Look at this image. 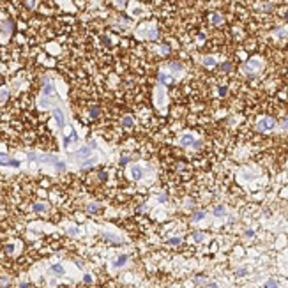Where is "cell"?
I'll return each mask as SVG.
<instances>
[{
	"label": "cell",
	"mask_w": 288,
	"mask_h": 288,
	"mask_svg": "<svg viewBox=\"0 0 288 288\" xmlns=\"http://www.w3.org/2000/svg\"><path fill=\"white\" fill-rule=\"evenodd\" d=\"M276 126V120L272 118V117H262L258 122H256V129L260 131V133H265V131H270L272 127Z\"/></svg>",
	"instance_id": "cell-1"
},
{
	"label": "cell",
	"mask_w": 288,
	"mask_h": 288,
	"mask_svg": "<svg viewBox=\"0 0 288 288\" xmlns=\"http://www.w3.org/2000/svg\"><path fill=\"white\" fill-rule=\"evenodd\" d=\"M0 164H2V166H14V168H18L19 161L9 157V156H5V154H0Z\"/></svg>",
	"instance_id": "cell-2"
},
{
	"label": "cell",
	"mask_w": 288,
	"mask_h": 288,
	"mask_svg": "<svg viewBox=\"0 0 288 288\" xmlns=\"http://www.w3.org/2000/svg\"><path fill=\"white\" fill-rule=\"evenodd\" d=\"M194 141H196V140H194V136H193L191 133H186V135L180 136V141H179V143H180L182 147H189V145L193 147V145H194Z\"/></svg>",
	"instance_id": "cell-3"
},
{
	"label": "cell",
	"mask_w": 288,
	"mask_h": 288,
	"mask_svg": "<svg viewBox=\"0 0 288 288\" xmlns=\"http://www.w3.org/2000/svg\"><path fill=\"white\" fill-rule=\"evenodd\" d=\"M53 117H55V120H57V124L60 126V127L65 124V122H64V113H62L60 108H55V110H53Z\"/></svg>",
	"instance_id": "cell-4"
},
{
	"label": "cell",
	"mask_w": 288,
	"mask_h": 288,
	"mask_svg": "<svg viewBox=\"0 0 288 288\" xmlns=\"http://www.w3.org/2000/svg\"><path fill=\"white\" fill-rule=\"evenodd\" d=\"M256 69H260V62L253 58V60H249V62H248V65H246V71H249V73H251V71H256Z\"/></svg>",
	"instance_id": "cell-5"
},
{
	"label": "cell",
	"mask_w": 288,
	"mask_h": 288,
	"mask_svg": "<svg viewBox=\"0 0 288 288\" xmlns=\"http://www.w3.org/2000/svg\"><path fill=\"white\" fill-rule=\"evenodd\" d=\"M127 255H120L118 258H117L115 262H113V267H122V265H126V262H127Z\"/></svg>",
	"instance_id": "cell-6"
},
{
	"label": "cell",
	"mask_w": 288,
	"mask_h": 288,
	"mask_svg": "<svg viewBox=\"0 0 288 288\" xmlns=\"http://www.w3.org/2000/svg\"><path fill=\"white\" fill-rule=\"evenodd\" d=\"M50 272H51V274H58V276H62V274H64V267H62L60 263H55V265H51V267H50Z\"/></svg>",
	"instance_id": "cell-7"
},
{
	"label": "cell",
	"mask_w": 288,
	"mask_h": 288,
	"mask_svg": "<svg viewBox=\"0 0 288 288\" xmlns=\"http://www.w3.org/2000/svg\"><path fill=\"white\" fill-rule=\"evenodd\" d=\"M211 21L214 23V25H221V23H223V16H221L219 13H212V14H211Z\"/></svg>",
	"instance_id": "cell-8"
},
{
	"label": "cell",
	"mask_w": 288,
	"mask_h": 288,
	"mask_svg": "<svg viewBox=\"0 0 288 288\" xmlns=\"http://www.w3.org/2000/svg\"><path fill=\"white\" fill-rule=\"evenodd\" d=\"M131 175H133V179H141L143 170H141L140 166H133V168H131Z\"/></svg>",
	"instance_id": "cell-9"
},
{
	"label": "cell",
	"mask_w": 288,
	"mask_h": 288,
	"mask_svg": "<svg viewBox=\"0 0 288 288\" xmlns=\"http://www.w3.org/2000/svg\"><path fill=\"white\" fill-rule=\"evenodd\" d=\"M103 237H104L106 240H110V242H117V244H118V242H122V239H120V237H115V235H112V233H103Z\"/></svg>",
	"instance_id": "cell-10"
},
{
	"label": "cell",
	"mask_w": 288,
	"mask_h": 288,
	"mask_svg": "<svg viewBox=\"0 0 288 288\" xmlns=\"http://www.w3.org/2000/svg\"><path fill=\"white\" fill-rule=\"evenodd\" d=\"M205 216H207V214H205V211H196V212H193V221H202Z\"/></svg>",
	"instance_id": "cell-11"
},
{
	"label": "cell",
	"mask_w": 288,
	"mask_h": 288,
	"mask_svg": "<svg viewBox=\"0 0 288 288\" xmlns=\"http://www.w3.org/2000/svg\"><path fill=\"white\" fill-rule=\"evenodd\" d=\"M133 124H135L133 117L127 115V117H124V118H122V126H124V127H133Z\"/></svg>",
	"instance_id": "cell-12"
},
{
	"label": "cell",
	"mask_w": 288,
	"mask_h": 288,
	"mask_svg": "<svg viewBox=\"0 0 288 288\" xmlns=\"http://www.w3.org/2000/svg\"><path fill=\"white\" fill-rule=\"evenodd\" d=\"M225 214H226V209H225L223 205H217V207L214 209V216H216V217H221V216H225Z\"/></svg>",
	"instance_id": "cell-13"
},
{
	"label": "cell",
	"mask_w": 288,
	"mask_h": 288,
	"mask_svg": "<svg viewBox=\"0 0 288 288\" xmlns=\"http://www.w3.org/2000/svg\"><path fill=\"white\" fill-rule=\"evenodd\" d=\"M203 65H205V67H214V65H216V58L214 57H205L203 58Z\"/></svg>",
	"instance_id": "cell-14"
},
{
	"label": "cell",
	"mask_w": 288,
	"mask_h": 288,
	"mask_svg": "<svg viewBox=\"0 0 288 288\" xmlns=\"http://www.w3.org/2000/svg\"><path fill=\"white\" fill-rule=\"evenodd\" d=\"M89 154H90V149H81V150H78L73 157H87Z\"/></svg>",
	"instance_id": "cell-15"
},
{
	"label": "cell",
	"mask_w": 288,
	"mask_h": 288,
	"mask_svg": "<svg viewBox=\"0 0 288 288\" xmlns=\"http://www.w3.org/2000/svg\"><path fill=\"white\" fill-rule=\"evenodd\" d=\"M203 239H205V235H203L202 231H194V233H193V240H194V242H202Z\"/></svg>",
	"instance_id": "cell-16"
},
{
	"label": "cell",
	"mask_w": 288,
	"mask_h": 288,
	"mask_svg": "<svg viewBox=\"0 0 288 288\" xmlns=\"http://www.w3.org/2000/svg\"><path fill=\"white\" fill-rule=\"evenodd\" d=\"M42 94H44V96H51V94H53V85H51V83H46Z\"/></svg>",
	"instance_id": "cell-17"
},
{
	"label": "cell",
	"mask_w": 288,
	"mask_h": 288,
	"mask_svg": "<svg viewBox=\"0 0 288 288\" xmlns=\"http://www.w3.org/2000/svg\"><path fill=\"white\" fill-rule=\"evenodd\" d=\"M94 163H96V157H89V159H85V161H83L81 168H89V166H92Z\"/></svg>",
	"instance_id": "cell-18"
},
{
	"label": "cell",
	"mask_w": 288,
	"mask_h": 288,
	"mask_svg": "<svg viewBox=\"0 0 288 288\" xmlns=\"http://www.w3.org/2000/svg\"><path fill=\"white\" fill-rule=\"evenodd\" d=\"M265 288H279V283H278L276 279H269V281L265 283Z\"/></svg>",
	"instance_id": "cell-19"
},
{
	"label": "cell",
	"mask_w": 288,
	"mask_h": 288,
	"mask_svg": "<svg viewBox=\"0 0 288 288\" xmlns=\"http://www.w3.org/2000/svg\"><path fill=\"white\" fill-rule=\"evenodd\" d=\"M219 67H221V71H223V73H228V71H231V64H230V62H223Z\"/></svg>",
	"instance_id": "cell-20"
},
{
	"label": "cell",
	"mask_w": 288,
	"mask_h": 288,
	"mask_svg": "<svg viewBox=\"0 0 288 288\" xmlns=\"http://www.w3.org/2000/svg\"><path fill=\"white\" fill-rule=\"evenodd\" d=\"M170 69H172L173 73H179V71H182V65L177 64V62H172V64H170Z\"/></svg>",
	"instance_id": "cell-21"
},
{
	"label": "cell",
	"mask_w": 288,
	"mask_h": 288,
	"mask_svg": "<svg viewBox=\"0 0 288 288\" xmlns=\"http://www.w3.org/2000/svg\"><path fill=\"white\" fill-rule=\"evenodd\" d=\"M46 209H48V207H46L44 203H36V205H34V211L36 212H44Z\"/></svg>",
	"instance_id": "cell-22"
},
{
	"label": "cell",
	"mask_w": 288,
	"mask_h": 288,
	"mask_svg": "<svg viewBox=\"0 0 288 288\" xmlns=\"http://www.w3.org/2000/svg\"><path fill=\"white\" fill-rule=\"evenodd\" d=\"M194 283H196V285H203V283L207 285V279H205L203 276H196V278H194Z\"/></svg>",
	"instance_id": "cell-23"
},
{
	"label": "cell",
	"mask_w": 288,
	"mask_h": 288,
	"mask_svg": "<svg viewBox=\"0 0 288 288\" xmlns=\"http://www.w3.org/2000/svg\"><path fill=\"white\" fill-rule=\"evenodd\" d=\"M235 274H237L239 278H242V276H246V274H248V269H246V267H242V269H237V272H235Z\"/></svg>",
	"instance_id": "cell-24"
},
{
	"label": "cell",
	"mask_w": 288,
	"mask_h": 288,
	"mask_svg": "<svg viewBox=\"0 0 288 288\" xmlns=\"http://www.w3.org/2000/svg\"><path fill=\"white\" fill-rule=\"evenodd\" d=\"M159 80H161L163 83H170V76H168V74H163V73H161V74H159Z\"/></svg>",
	"instance_id": "cell-25"
},
{
	"label": "cell",
	"mask_w": 288,
	"mask_h": 288,
	"mask_svg": "<svg viewBox=\"0 0 288 288\" xmlns=\"http://www.w3.org/2000/svg\"><path fill=\"white\" fill-rule=\"evenodd\" d=\"M226 92H228V89H226V87H219V96H221V97L226 96Z\"/></svg>",
	"instance_id": "cell-26"
},
{
	"label": "cell",
	"mask_w": 288,
	"mask_h": 288,
	"mask_svg": "<svg viewBox=\"0 0 288 288\" xmlns=\"http://www.w3.org/2000/svg\"><path fill=\"white\" fill-rule=\"evenodd\" d=\"M99 113H101V112H99V108H92V110H90V115H92V117H99Z\"/></svg>",
	"instance_id": "cell-27"
},
{
	"label": "cell",
	"mask_w": 288,
	"mask_h": 288,
	"mask_svg": "<svg viewBox=\"0 0 288 288\" xmlns=\"http://www.w3.org/2000/svg\"><path fill=\"white\" fill-rule=\"evenodd\" d=\"M99 211V207H97L96 203H92V205H89V212H97Z\"/></svg>",
	"instance_id": "cell-28"
},
{
	"label": "cell",
	"mask_w": 288,
	"mask_h": 288,
	"mask_svg": "<svg viewBox=\"0 0 288 288\" xmlns=\"http://www.w3.org/2000/svg\"><path fill=\"white\" fill-rule=\"evenodd\" d=\"M168 244H172V246H177V244H180V239H170V240H168Z\"/></svg>",
	"instance_id": "cell-29"
},
{
	"label": "cell",
	"mask_w": 288,
	"mask_h": 288,
	"mask_svg": "<svg viewBox=\"0 0 288 288\" xmlns=\"http://www.w3.org/2000/svg\"><path fill=\"white\" fill-rule=\"evenodd\" d=\"M7 96H9V94H7V90H5V89H2V90H0V99H7Z\"/></svg>",
	"instance_id": "cell-30"
},
{
	"label": "cell",
	"mask_w": 288,
	"mask_h": 288,
	"mask_svg": "<svg viewBox=\"0 0 288 288\" xmlns=\"http://www.w3.org/2000/svg\"><path fill=\"white\" fill-rule=\"evenodd\" d=\"M13 251H14V246H13V244H9V246H5V253H9V255H11Z\"/></svg>",
	"instance_id": "cell-31"
},
{
	"label": "cell",
	"mask_w": 288,
	"mask_h": 288,
	"mask_svg": "<svg viewBox=\"0 0 288 288\" xmlns=\"http://www.w3.org/2000/svg\"><path fill=\"white\" fill-rule=\"evenodd\" d=\"M0 285H2V287L9 285V279H7V278H0Z\"/></svg>",
	"instance_id": "cell-32"
},
{
	"label": "cell",
	"mask_w": 288,
	"mask_h": 288,
	"mask_svg": "<svg viewBox=\"0 0 288 288\" xmlns=\"http://www.w3.org/2000/svg\"><path fill=\"white\" fill-rule=\"evenodd\" d=\"M262 9H263V11H270V9H272V4H263Z\"/></svg>",
	"instance_id": "cell-33"
},
{
	"label": "cell",
	"mask_w": 288,
	"mask_h": 288,
	"mask_svg": "<svg viewBox=\"0 0 288 288\" xmlns=\"http://www.w3.org/2000/svg\"><path fill=\"white\" fill-rule=\"evenodd\" d=\"M67 231H69V235H78V231H80V230H78V228H69Z\"/></svg>",
	"instance_id": "cell-34"
},
{
	"label": "cell",
	"mask_w": 288,
	"mask_h": 288,
	"mask_svg": "<svg viewBox=\"0 0 288 288\" xmlns=\"http://www.w3.org/2000/svg\"><path fill=\"white\" fill-rule=\"evenodd\" d=\"M127 161H129V157H127V156L120 157V164H127Z\"/></svg>",
	"instance_id": "cell-35"
},
{
	"label": "cell",
	"mask_w": 288,
	"mask_h": 288,
	"mask_svg": "<svg viewBox=\"0 0 288 288\" xmlns=\"http://www.w3.org/2000/svg\"><path fill=\"white\" fill-rule=\"evenodd\" d=\"M281 127H283V129H288V118H283V122H281Z\"/></svg>",
	"instance_id": "cell-36"
},
{
	"label": "cell",
	"mask_w": 288,
	"mask_h": 288,
	"mask_svg": "<svg viewBox=\"0 0 288 288\" xmlns=\"http://www.w3.org/2000/svg\"><path fill=\"white\" fill-rule=\"evenodd\" d=\"M83 283H92V278H90V276H89V274H87V276H85V278H83Z\"/></svg>",
	"instance_id": "cell-37"
},
{
	"label": "cell",
	"mask_w": 288,
	"mask_h": 288,
	"mask_svg": "<svg viewBox=\"0 0 288 288\" xmlns=\"http://www.w3.org/2000/svg\"><path fill=\"white\" fill-rule=\"evenodd\" d=\"M106 177H108V175L104 172H99V179H101V180H106Z\"/></svg>",
	"instance_id": "cell-38"
},
{
	"label": "cell",
	"mask_w": 288,
	"mask_h": 288,
	"mask_svg": "<svg viewBox=\"0 0 288 288\" xmlns=\"http://www.w3.org/2000/svg\"><path fill=\"white\" fill-rule=\"evenodd\" d=\"M255 235V231L253 230H246V237H253Z\"/></svg>",
	"instance_id": "cell-39"
},
{
	"label": "cell",
	"mask_w": 288,
	"mask_h": 288,
	"mask_svg": "<svg viewBox=\"0 0 288 288\" xmlns=\"http://www.w3.org/2000/svg\"><path fill=\"white\" fill-rule=\"evenodd\" d=\"M18 288H30V285H28V283H19Z\"/></svg>",
	"instance_id": "cell-40"
},
{
	"label": "cell",
	"mask_w": 288,
	"mask_h": 288,
	"mask_svg": "<svg viewBox=\"0 0 288 288\" xmlns=\"http://www.w3.org/2000/svg\"><path fill=\"white\" fill-rule=\"evenodd\" d=\"M207 288H217V283H207Z\"/></svg>",
	"instance_id": "cell-41"
},
{
	"label": "cell",
	"mask_w": 288,
	"mask_h": 288,
	"mask_svg": "<svg viewBox=\"0 0 288 288\" xmlns=\"http://www.w3.org/2000/svg\"><path fill=\"white\" fill-rule=\"evenodd\" d=\"M285 19H288V11H287V13H285Z\"/></svg>",
	"instance_id": "cell-42"
},
{
	"label": "cell",
	"mask_w": 288,
	"mask_h": 288,
	"mask_svg": "<svg viewBox=\"0 0 288 288\" xmlns=\"http://www.w3.org/2000/svg\"><path fill=\"white\" fill-rule=\"evenodd\" d=\"M2 81H4V80H2V78H0V85H2Z\"/></svg>",
	"instance_id": "cell-43"
}]
</instances>
